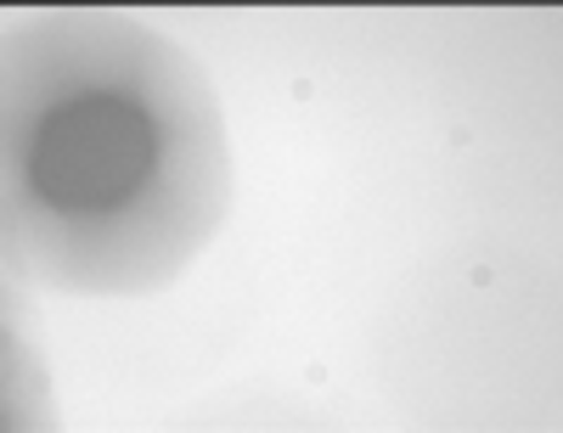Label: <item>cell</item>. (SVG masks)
<instances>
[{"mask_svg": "<svg viewBox=\"0 0 563 433\" xmlns=\"http://www.w3.org/2000/svg\"><path fill=\"white\" fill-rule=\"evenodd\" d=\"M158 130L147 108L113 90L68 96L29 141V186L63 214H108L153 180Z\"/></svg>", "mask_w": 563, "mask_h": 433, "instance_id": "cell-1", "label": "cell"}]
</instances>
